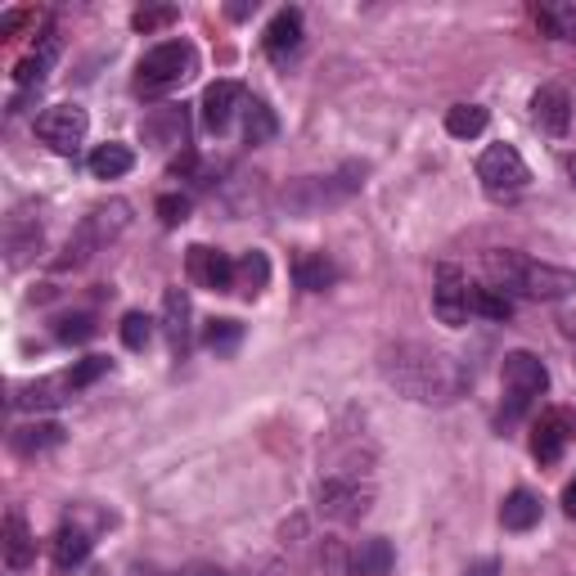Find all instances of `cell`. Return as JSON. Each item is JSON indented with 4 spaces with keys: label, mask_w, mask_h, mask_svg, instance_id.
<instances>
[{
    "label": "cell",
    "mask_w": 576,
    "mask_h": 576,
    "mask_svg": "<svg viewBox=\"0 0 576 576\" xmlns=\"http://www.w3.org/2000/svg\"><path fill=\"white\" fill-rule=\"evenodd\" d=\"M486 122H491V113H486L482 104H455V109L446 113V131H451L455 140H473V135H482Z\"/></svg>",
    "instance_id": "27"
},
{
    "label": "cell",
    "mask_w": 576,
    "mask_h": 576,
    "mask_svg": "<svg viewBox=\"0 0 576 576\" xmlns=\"http://www.w3.org/2000/svg\"><path fill=\"white\" fill-rule=\"evenodd\" d=\"M150 338H154V320L150 316H144V311H126L122 316V342L131 351H144V347H150Z\"/></svg>",
    "instance_id": "30"
},
{
    "label": "cell",
    "mask_w": 576,
    "mask_h": 576,
    "mask_svg": "<svg viewBox=\"0 0 576 576\" xmlns=\"http://www.w3.org/2000/svg\"><path fill=\"white\" fill-rule=\"evenodd\" d=\"M163 333H167L172 351L189 347V294L185 288H167L163 294Z\"/></svg>",
    "instance_id": "18"
},
{
    "label": "cell",
    "mask_w": 576,
    "mask_h": 576,
    "mask_svg": "<svg viewBox=\"0 0 576 576\" xmlns=\"http://www.w3.org/2000/svg\"><path fill=\"white\" fill-rule=\"evenodd\" d=\"M185 266H189V279L203 284V288H212V294H230V288H235V261L222 248L194 244L185 253Z\"/></svg>",
    "instance_id": "11"
},
{
    "label": "cell",
    "mask_w": 576,
    "mask_h": 576,
    "mask_svg": "<svg viewBox=\"0 0 576 576\" xmlns=\"http://www.w3.org/2000/svg\"><path fill=\"white\" fill-rule=\"evenodd\" d=\"M275 131H279V122H275L270 104H261V100L244 104V140L248 144H266V140H275Z\"/></svg>",
    "instance_id": "28"
},
{
    "label": "cell",
    "mask_w": 576,
    "mask_h": 576,
    "mask_svg": "<svg viewBox=\"0 0 576 576\" xmlns=\"http://www.w3.org/2000/svg\"><path fill=\"white\" fill-rule=\"evenodd\" d=\"M567 176H572V185H576V154L567 158Z\"/></svg>",
    "instance_id": "40"
},
{
    "label": "cell",
    "mask_w": 576,
    "mask_h": 576,
    "mask_svg": "<svg viewBox=\"0 0 576 576\" xmlns=\"http://www.w3.org/2000/svg\"><path fill=\"white\" fill-rule=\"evenodd\" d=\"M176 6H150V10H135V19H131V28L135 32H158V28H167V23H176Z\"/></svg>",
    "instance_id": "33"
},
{
    "label": "cell",
    "mask_w": 576,
    "mask_h": 576,
    "mask_svg": "<svg viewBox=\"0 0 576 576\" xmlns=\"http://www.w3.org/2000/svg\"><path fill=\"white\" fill-rule=\"evenodd\" d=\"M500 523H504V532H532L541 523V500L532 491H514L500 504Z\"/></svg>",
    "instance_id": "21"
},
{
    "label": "cell",
    "mask_w": 576,
    "mask_h": 576,
    "mask_svg": "<svg viewBox=\"0 0 576 576\" xmlns=\"http://www.w3.org/2000/svg\"><path fill=\"white\" fill-rule=\"evenodd\" d=\"M432 311L451 329H460L469 320V284H464L460 266H451V261H442L438 279H432Z\"/></svg>",
    "instance_id": "10"
},
{
    "label": "cell",
    "mask_w": 576,
    "mask_h": 576,
    "mask_svg": "<svg viewBox=\"0 0 576 576\" xmlns=\"http://www.w3.org/2000/svg\"><path fill=\"white\" fill-rule=\"evenodd\" d=\"M266 284H270V261H266V253H257V248L244 253V257L235 261V288H239L244 298H257Z\"/></svg>",
    "instance_id": "25"
},
{
    "label": "cell",
    "mask_w": 576,
    "mask_h": 576,
    "mask_svg": "<svg viewBox=\"0 0 576 576\" xmlns=\"http://www.w3.org/2000/svg\"><path fill=\"white\" fill-rule=\"evenodd\" d=\"M464 576H500V563H495V558H482V563H473Z\"/></svg>",
    "instance_id": "36"
},
{
    "label": "cell",
    "mask_w": 576,
    "mask_h": 576,
    "mask_svg": "<svg viewBox=\"0 0 576 576\" xmlns=\"http://www.w3.org/2000/svg\"><path fill=\"white\" fill-rule=\"evenodd\" d=\"M532 113H536L541 131H549V135H563V131L572 126V100H567V91L554 86V82L532 95Z\"/></svg>",
    "instance_id": "14"
},
{
    "label": "cell",
    "mask_w": 576,
    "mask_h": 576,
    "mask_svg": "<svg viewBox=\"0 0 576 576\" xmlns=\"http://www.w3.org/2000/svg\"><path fill=\"white\" fill-rule=\"evenodd\" d=\"M563 510H567V518H576V477L563 486Z\"/></svg>",
    "instance_id": "38"
},
{
    "label": "cell",
    "mask_w": 576,
    "mask_h": 576,
    "mask_svg": "<svg viewBox=\"0 0 576 576\" xmlns=\"http://www.w3.org/2000/svg\"><path fill=\"white\" fill-rule=\"evenodd\" d=\"M532 14H536V23H541L545 37L576 45V0H541Z\"/></svg>",
    "instance_id": "16"
},
{
    "label": "cell",
    "mask_w": 576,
    "mask_h": 576,
    "mask_svg": "<svg viewBox=\"0 0 576 576\" xmlns=\"http://www.w3.org/2000/svg\"><path fill=\"white\" fill-rule=\"evenodd\" d=\"M392 563H397V549L383 536H370V541H360L356 554H351V576H388Z\"/></svg>",
    "instance_id": "19"
},
{
    "label": "cell",
    "mask_w": 576,
    "mask_h": 576,
    "mask_svg": "<svg viewBox=\"0 0 576 576\" xmlns=\"http://www.w3.org/2000/svg\"><path fill=\"white\" fill-rule=\"evenodd\" d=\"M54 54H59V41L45 37L41 50L28 54V59L14 68V82H19V86H41V82H45V72H50V63H54Z\"/></svg>",
    "instance_id": "26"
},
{
    "label": "cell",
    "mask_w": 576,
    "mask_h": 576,
    "mask_svg": "<svg viewBox=\"0 0 576 576\" xmlns=\"http://www.w3.org/2000/svg\"><path fill=\"white\" fill-rule=\"evenodd\" d=\"M50 554H54V567L68 572V567L86 563V554H91V536H86L82 527H59L54 541H50Z\"/></svg>",
    "instance_id": "23"
},
{
    "label": "cell",
    "mask_w": 576,
    "mask_h": 576,
    "mask_svg": "<svg viewBox=\"0 0 576 576\" xmlns=\"http://www.w3.org/2000/svg\"><path fill=\"white\" fill-rule=\"evenodd\" d=\"M109 366H113V360L109 356H86V360H78V366H72L68 370V379H72V388H91V383H100L104 374H109Z\"/></svg>",
    "instance_id": "32"
},
{
    "label": "cell",
    "mask_w": 576,
    "mask_h": 576,
    "mask_svg": "<svg viewBox=\"0 0 576 576\" xmlns=\"http://www.w3.org/2000/svg\"><path fill=\"white\" fill-rule=\"evenodd\" d=\"M126 203H113V207H95L86 222H82V230H78V239H68V248H63V257L54 261L59 270H68V266H82L86 257H95V248H104L122 226H126Z\"/></svg>",
    "instance_id": "6"
},
{
    "label": "cell",
    "mask_w": 576,
    "mask_h": 576,
    "mask_svg": "<svg viewBox=\"0 0 576 576\" xmlns=\"http://www.w3.org/2000/svg\"><path fill=\"white\" fill-rule=\"evenodd\" d=\"M383 379L405 392L410 401H423V405H446L464 392L469 374L455 366V360L446 351H428L419 342H401L392 351H383Z\"/></svg>",
    "instance_id": "1"
},
{
    "label": "cell",
    "mask_w": 576,
    "mask_h": 576,
    "mask_svg": "<svg viewBox=\"0 0 576 576\" xmlns=\"http://www.w3.org/2000/svg\"><path fill=\"white\" fill-rule=\"evenodd\" d=\"M469 311L486 316V320H510L514 316V302L500 294V288H469Z\"/></svg>",
    "instance_id": "29"
},
{
    "label": "cell",
    "mask_w": 576,
    "mask_h": 576,
    "mask_svg": "<svg viewBox=\"0 0 576 576\" xmlns=\"http://www.w3.org/2000/svg\"><path fill=\"white\" fill-rule=\"evenodd\" d=\"M14 451L19 455H37V451H54V446H63V428L59 423H23V428H14Z\"/></svg>",
    "instance_id": "24"
},
{
    "label": "cell",
    "mask_w": 576,
    "mask_h": 576,
    "mask_svg": "<svg viewBox=\"0 0 576 576\" xmlns=\"http://www.w3.org/2000/svg\"><path fill=\"white\" fill-rule=\"evenodd\" d=\"M19 23H23V14H19V10H10L6 19H0V37H14V32H19Z\"/></svg>",
    "instance_id": "37"
},
{
    "label": "cell",
    "mask_w": 576,
    "mask_h": 576,
    "mask_svg": "<svg viewBox=\"0 0 576 576\" xmlns=\"http://www.w3.org/2000/svg\"><path fill=\"white\" fill-rule=\"evenodd\" d=\"M316 500H320V514H325V518H333V523H356L360 514L370 510L374 491L360 486V477H351V473H333V477L320 482Z\"/></svg>",
    "instance_id": "8"
},
{
    "label": "cell",
    "mask_w": 576,
    "mask_h": 576,
    "mask_svg": "<svg viewBox=\"0 0 576 576\" xmlns=\"http://www.w3.org/2000/svg\"><path fill=\"white\" fill-rule=\"evenodd\" d=\"M576 438V414L554 405V410H541L536 428H532V455L541 464H558V455L567 451V442Z\"/></svg>",
    "instance_id": "9"
},
{
    "label": "cell",
    "mask_w": 576,
    "mask_h": 576,
    "mask_svg": "<svg viewBox=\"0 0 576 576\" xmlns=\"http://www.w3.org/2000/svg\"><path fill=\"white\" fill-rule=\"evenodd\" d=\"M477 181L495 198H514L532 185V172H527V163L514 144H491V150L477 158Z\"/></svg>",
    "instance_id": "5"
},
{
    "label": "cell",
    "mask_w": 576,
    "mask_h": 576,
    "mask_svg": "<svg viewBox=\"0 0 576 576\" xmlns=\"http://www.w3.org/2000/svg\"><path fill=\"white\" fill-rule=\"evenodd\" d=\"M158 216H163V226H181L189 216V198L185 194H163L158 198Z\"/></svg>",
    "instance_id": "35"
},
{
    "label": "cell",
    "mask_w": 576,
    "mask_h": 576,
    "mask_svg": "<svg viewBox=\"0 0 576 576\" xmlns=\"http://www.w3.org/2000/svg\"><path fill=\"white\" fill-rule=\"evenodd\" d=\"M482 266H486V275H491V288H500L504 298L518 294V298H532V302H563V298L576 294V270L536 261V257L514 253V248L486 253Z\"/></svg>",
    "instance_id": "2"
},
{
    "label": "cell",
    "mask_w": 576,
    "mask_h": 576,
    "mask_svg": "<svg viewBox=\"0 0 576 576\" xmlns=\"http://www.w3.org/2000/svg\"><path fill=\"white\" fill-rule=\"evenodd\" d=\"M54 333H59V342H86V338H95V320L91 316H63Z\"/></svg>",
    "instance_id": "34"
},
{
    "label": "cell",
    "mask_w": 576,
    "mask_h": 576,
    "mask_svg": "<svg viewBox=\"0 0 576 576\" xmlns=\"http://www.w3.org/2000/svg\"><path fill=\"white\" fill-rule=\"evenodd\" d=\"M0 549H6L10 572H28V567H32V558H37V541H32L28 518H23L19 510H10V514H6V527H0Z\"/></svg>",
    "instance_id": "13"
},
{
    "label": "cell",
    "mask_w": 576,
    "mask_h": 576,
    "mask_svg": "<svg viewBox=\"0 0 576 576\" xmlns=\"http://www.w3.org/2000/svg\"><path fill=\"white\" fill-rule=\"evenodd\" d=\"M72 392V379L68 374H54V379H37V383H28V388H19L14 392V405L19 410H54V405H63Z\"/></svg>",
    "instance_id": "15"
},
{
    "label": "cell",
    "mask_w": 576,
    "mask_h": 576,
    "mask_svg": "<svg viewBox=\"0 0 576 576\" xmlns=\"http://www.w3.org/2000/svg\"><path fill=\"white\" fill-rule=\"evenodd\" d=\"M239 338H244V325H239V320H212V325L203 329V342H207L212 351H235Z\"/></svg>",
    "instance_id": "31"
},
{
    "label": "cell",
    "mask_w": 576,
    "mask_h": 576,
    "mask_svg": "<svg viewBox=\"0 0 576 576\" xmlns=\"http://www.w3.org/2000/svg\"><path fill=\"white\" fill-rule=\"evenodd\" d=\"M298 41H302V14L298 10H279L261 32V45H266L270 59H284L288 50H298Z\"/></svg>",
    "instance_id": "17"
},
{
    "label": "cell",
    "mask_w": 576,
    "mask_h": 576,
    "mask_svg": "<svg viewBox=\"0 0 576 576\" xmlns=\"http://www.w3.org/2000/svg\"><path fill=\"white\" fill-rule=\"evenodd\" d=\"M194 72H198L194 45H189V41H163V45H154L150 54L140 59V68H135V91H140V95H167V91H176L181 82H189Z\"/></svg>",
    "instance_id": "3"
},
{
    "label": "cell",
    "mask_w": 576,
    "mask_h": 576,
    "mask_svg": "<svg viewBox=\"0 0 576 576\" xmlns=\"http://www.w3.org/2000/svg\"><path fill=\"white\" fill-rule=\"evenodd\" d=\"M86 131H91V117L78 104H50L37 117V140L54 154H78V144L86 140Z\"/></svg>",
    "instance_id": "7"
},
{
    "label": "cell",
    "mask_w": 576,
    "mask_h": 576,
    "mask_svg": "<svg viewBox=\"0 0 576 576\" xmlns=\"http://www.w3.org/2000/svg\"><path fill=\"white\" fill-rule=\"evenodd\" d=\"M504 397H510V405H504V419H518L545 388H549V370L541 366V356L532 351H510L504 356Z\"/></svg>",
    "instance_id": "4"
},
{
    "label": "cell",
    "mask_w": 576,
    "mask_h": 576,
    "mask_svg": "<svg viewBox=\"0 0 576 576\" xmlns=\"http://www.w3.org/2000/svg\"><path fill=\"white\" fill-rule=\"evenodd\" d=\"M189 576H226V572H216V567H194Z\"/></svg>",
    "instance_id": "39"
},
{
    "label": "cell",
    "mask_w": 576,
    "mask_h": 576,
    "mask_svg": "<svg viewBox=\"0 0 576 576\" xmlns=\"http://www.w3.org/2000/svg\"><path fill=\"white\" fill-rule=\"evenodd\" d=\"M294 279H298V288H307V294H325V288L338 279V270H333V261L325 253H298Z\"/></svg>",
    "instance_id": "22"
},
{
    "label": "cell",
    "mask_w": 576,
    "mask_h": 576,
    "mask_svg": "<svg viewBox=\"0 0 576 576\" xmlns=\"http://www.w3.org/2000/svg\"><path fill=\"white\" fill-rule=\"evenodd\" d=\"M86 167H91V176H95V181H117V176H126V172L135 167V154L126 150V144L109 140V144H100V150H91Z\"/></svg>",
    "instance_id": "20"
},
{
    "label": "cell",
    "mask_w": 576,
    "mask_h": 576,
    "mask_svg": "<svg viewBox=\"0 0 576 576\" xmlns=\"http://www.w3.org/2000/svg\"><path fill=\"white\" fill-rule=\"evenodd\" d=\"M203 126L212 131V135H222L226 126H230V117L244 109V86L239 82H212L207 91H203Z\"/></svg>",
    "instance_id": "12"
}]
</instances>
